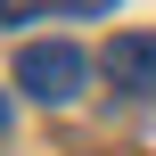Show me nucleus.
I'll list each match as a JSON object with an SVG mask.
<instances>
[{"label": "nucleus", "instance_id": "nucleus-2", "mask_svg": "<svg viewBox=\"0 0 156 156\" xmlns=\"http://www.w3.org/2000/svg\"><path fill=\"white\" fill-rule=\"evenodd\" d=\"M99 74H107L115 90L148 99V90H156V33H115V41L99 49Z\"/></svg>", "mask_w": 156, "mask_h": 156}, {"label": "nucleus", "instance_id": "nucleus-1", "mask_svg": "<svg viewBox=\"0 0 156 156\" xmlns=\"http://www.w3.org/2000/svg\"><path fill=\"white\" fill-rule=\"evenodd\" d=\"M16 82H25V99L66 107V99L90 82V58H82L74 41H25V49H16Z\"/></svg>", "mask_w": 156, "mask_h": 156}, {"label": "nucleus", "instance_id": "nucleus-4", "mask_svg": "<svg viewBox=\"0 0 156 156\" xmlns=\"http://www.w3.org/2000/svg\"><path fill=\"white\" fill-rule=\"evenodd\" d=\"M66 8H74V16H107L115 0H66Z\"/></svg>", "mask_w": 156, "mask_h": 156}, {"label": "nucleus", "instance_id": "nucleus-3", "mask_svg": "<svg viewBox=\"0 0 156 156\" xmlns=\"http://www.w3.org/2000/svg\"><path fill=\"white\" fill-rule=\"evenodd\" d=\"M33 8H41V0H0V16H8V25H25Z\"/></svg>", "mask_w": 156, "mask_h": 156}, {"label": "nucleus", "instance_id": "nucleus-5", "mask_svg": "<svg viewBox=\"0 0 156 156\" xmlns=\"http://www.w3.org/2000/svg\"><path fill=\"white\" fill-rule=\"evenodd\" d=\"M0 132H8V99H0Z\"/></svg>", "mask_w": 156, "mask_h": 156}]
</instances>
